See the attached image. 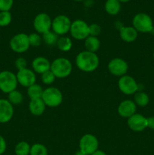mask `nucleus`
<instances>
[{
    "label": "nucleus",
    "mask_w": 154,
    "mask_h": 155,
    "mask_svg": "<svg viewBox=\"0 0 154 155\" xmlns=\"http://www.w3.org/2000/svg\"><path fill=\"white\" fill-rule=\"evenodd\" d=\"M42 99L46 106L55 107L61 104L63 101V95L57 88L49 87L43 91Z\"/></svg>",
    "instance_id": "obj_5"
},
{
    "label": "nucleus",
    "mask_w": 154,
    "mask_h": 155,
    "mask_svg": "<svg viewBox=\"0 0 154 155\" xmlns=\"http://www.w3.org/2000/svg\"><path fill=\"white\" fill-rule=\"evenodd\" d=\"M13 3L14 0H0V12H9Z\"/></svg>",
    "instance_id": "obj_32"
},
{
    "label": "nucleus",
    "mask_w": 154,
    "mask_h": 155,
    "mask_svg": "<svg viewBox=\"0 0 154 155\" xmlns=\"http://www.w3.org/2000/svg\"><path fill=\"white\" fill-rule=\"evenodd\" d=\"M147 120V127L154 130V117L146 118Z\"/></svg>",
    "instance_id": "obj_36"
},
{
    "label": "nucleus",
    "mask_w": 154,
    "mask_h": 155,
    "mask_svg": "<svg viewBox=\"0 0 154 155\" xmlns=\"http://www.w3.org/2000/svg\"><path fill=\"white\" fill-rule=\"evenodd\" d=\"M13 114V105L7 99H0V123L5 124L10 121Z\"/></svg>",
    "instance_id": "obj_15"
},
{
    "label": "nucleus",
    "mask_w": 154,
    "mask_h": 155,
    "mask_svg": "<svg viewBox=\"0 0 154 155\" xmlns=\"http://www.w3.org/2000/svg\"><path fill=\"white\" fill-rule=\"evenodd\" d=\"M72 66L71 62L65 58H59L55 59L51 64V72L57 78H65L72 72Z\"/></svg>",
    "instance_id": "obj_2"
},
{
    "label": "nucleus",
    "mask_w": 154,
    "mask_h": 155,
    "mask_svg": "<svg viewBox=\"0 0 154 155\" xmlns=\"http://www.w3.org/2000/svg\"><path fill=\"white\" fill-rule=\"evenodd\" d=\"M136 108L137 105L134 101L131 100H125L119 104L118 107V114L122 117L129 118L136 114Z\"/></svg>",
    "instance_id": "obj_16"
},
{
    "label": "nucleus",
    "mask_w": 154,
    "mask_h": 155,
    "mask_svg": "<svg viewBox=\"0 0 154 155\" xmlns=\"http://www.w3.org/2000/svg\"><path fill=\"white\" fill-rule=\"evenodd\" d=\"M43 89L40 85L33 84L28 87L27 89V94L30 99H34V98H42V94H43Z\"/></svg>",
    "instance_id": "obj_22"
},
{
    "label": "nucleus",
    "mask_w": 154,
    "mask_h": 155,
    "mask_svg": "<svg viewBox=\"0 0 154 155\" xmlns=\"http://www.w3.org/2000/svg\"><path fill=\"white\" fill-rule=\"evenodd\" d=\"M24 97L21 92H20L18 90H14L11 92L8 93V101L13 105H17V104H20L23 101Z\"/></svg>",
    "instance_id": "obj_27"
},
{
    "label": "nucleus",
    "mask_w": 154,
    "mask_h": 155,
    "mask_svg": "<svg viewBox=\"0 0 154 155\" xmlns=\"http://www.w3.org/2000/svg\"><path fill=\"white\" fill-rule=\"evenodd\" d=\"M15 67H16V68L18 71H21V70L27 68V61H26V59L22 57L18 58L15 61Z\"/></svg>",
    "instance_id": "obj_34"
},
{
    "label": "nucleus",
    "mask_w": 154,
    "mask_h": 155,
    "mask_svg": "<svg viewBox=\"0 0 154 155\" xmlns=\"http://www.w3.org/2000/svg\"><path fill=\"white\" fill-rule=\"evenodd\" d=\"M30 148L31 147L27 142H21L15 146L14 152L16 155H29Z\"/></svg>",
    "instance_id": "obj_26"
},
{
    "label": "nucleus",
    "mask_w": 154,
    "mask_h": 155,
    "mask_svg": "<svg viewBox=\"0 0 154 155\" xmlns=\"http://www.w3.org/2000/svg\"><path fill=\"white\" fill-rule=\"evenodd\" d=\"M18 82L17 77L14 73L9 71L0 72V90L4 93H10L16 90Z\"/></svg>",
    "instance_id": "obj_3"
},
{
    "label": "nucleus",
    "mask_w": 154,
    "mask_h": 155,
    "mask_svg": "<svg viewBox=\"0 0 154 155\" xmlns=\"http://www.w3.org/2000/svg\"><path fill=\"white\" fill-rule=\"evenodd\" d=\"M104 8L109 15H116L121 10V2L118 0H107Z\"/></svg>",
    "instance_id": "obj_20"
},
{
    "label": "nucleus",
    "mask_w": 154,
    "mask_h": 155,
    "mask_svg": "<svg viewBox=\"0 0 154 155\" xmlns=\"http://www.w3.org/2000/svg\"><path fill=\"white\" fill-rule=\"evenodd\" d=\"M55 76L54 75L52 72L50 71H46V72L43 73L42 74V83H45L46 85H50L51 83H54V81L55 80Z\"/></svg>",
    "instance_id": "obj_30"
},
{
    "label": "nucleus",
    "mask_w": 154,
    "mask_h": 155,
    "mask_svg": "<svg viewBox=\"0 0 154 155\" xmlns=\"http://www.w3.org/2000/svg\"><path fill=\"white\" fill-rule=\"evenodd\" d=\"M11 14L10 12H0V27H6L11 22Z\"/></svg>",
    "instance_id": "obj_29"
},
{
    "label": "nucleus",
    "mask_w": 154,
    "mask_h": 155,
    "mask_svg": "<svg viewBox=\"0 0 154 155\" xmlns=\"http://www.w3.org/2000/svg\"><path fill=\"white\" fill-rule=\"evenodd\" d=\"M51 18L46 13H40L37 15L33 21V26L36 31L40 34H44L46 32L49 31L51 28Z\"/></svg>",
    "instance_id": "obj_11"
},
{
    "label": "nucleus",
    "mask_w": 154,
    "mask_h": 155,
    "mask_svg": "<svg viewBox=\"0 0 154 155\" xmlns=\"http://www.w3.org/2000/svg\"><path fill=\"white\" fill-rule=\"evenodd\" d=\"M70 34L78 40L85 39L89 36V25L82 20H76L71 24Z\"/></svg>",
    "instance_id": "obj_7"
},
{
    "label": "nucleus",
    "mask_w": 154,
    "mask_h": 155,
    "mask_svg": "<svg viewBox=\"0 0 154 155\" xmlns=\"http://www.w3.org/2000/svg\"><path fill=\"white\" fill-rule=\"evenodd\" d=\"M91 155H107V154L104 151H101V150H97L96 151H95L93 154H91Z\"/></svg>",
    "instance_id": "obj_37"
},
{
    "label": "nucleus",
    "mask_w": 154,
    "mask_h": 155,
    "mask_svg": "<svg viewBox=\"0 0 154 155\" xmlns=\"http://www.w3.org/2000/svg\"><path fill=\"white\" fill-rule=\"evenodd\" d=\"M75 155H87V154H84V153H83V152H82V151H80V150H79V151H77V152L75 153Z\"/></svg>",
    "instance_id": "obj_38"
},
{
    "label": "nucleus",
    "mask_w": 154,
    "mask_h": 155,
    "mask_svg": "<svg viewBox=\"0 0 154 155\" xmlns=\"http://www.w3.org/2000/svg\"><path fill=\"white\" fill-rule=\"evenodd\" d=\"M29 40H30V44L32 46L38 47L42 43V39L39 33H31L29 35Z\"/></svg>",
    "instance_id": "obj_31"
},
{
    "label": "nucleus",
    "mask_w": 154,
    "mask_h": 155,
    "mask_svg": "<svg viewBox=\"0 0 154 155\" xmlns=\"http://www.w3.org/2000/svg\"><path fill=\"white\" fill-rule=\"evenodd\" d=\"M42 41L45 44H47L48 45H52L57 44V42L59 38L58 35L56 34L54 32L49 30V31L46 32L44 34H42Z\"/></svg>",
    "instance_id": "obj_25"
},
{
    "label": "nucleus",
    "mask_w": 154,
    "mask_h": 155,
    "mask_svg": "<svg viewBox=\"0 0 154 155\" xmlns=\"http://www.w3.org/2000/svg\"><path fill=\"white\" fill-rule=\"evenodd\" d=\"M71 24L72 23L67 16L60 15L54 18L51 24V29L58 36L64 35L69 31Z\"/></svg>",
    "instance_id": "obj_8"
},
{
    "label": "nucleus",
    "mask_w": 154,
    "mask_h": 155,
    "mask_svg": "<svg viewBox=\"0 0 154 155\" xmlns=\"http://www.w3.org/2000/svg\"><path fill=\"white\" fill-rule=\"evenodd\" d=\"M133 27L140 33H150L153 30V23L150 17L145 13H138L132 21Z\"/></svg>",
    "instance_id": "obj_4"
},
{
    "label": "nucleus",
    "mask_w": 154,
    "mask_h": 155,
    "mask_svg": "<svg viewBox=\"0 0 154 155\" xmlns=\"http://www.w3.org/2000/svg\"><path fill=\"white\" fill-rule=\"evenodd\" d=\"M119 90L125 95H132L138 90V84L131 76L124 75L120 77L118 82Z\"/></svg>",
    "instance_id": "obj_10"
},
{
    "label": "nucleus",
    "mask_w": 154,
    "mask_h": 155,
    "mask_svg": "<svg viewBox=\"0 0 154 155\" xmlns=\"http://www.w3.org/2000/svg\"><path fill=\"white\" fill-rule=\"evenodd\" d=\"M57 45L59 49L62 51H68L72 48V41L69 37L62 36L58 39L57 42Z\"/></svg>",
    "instance_id": "obj_24"
},
{
    "label": "nucleus",
    "mask_w": 154,
    "mask_h": 155,
    "mask_svg": "<svg viewBox=\"0 0 154 155\" xmlns=\"http://www.w3.org/2000/svg\"><path fill=\"white\" fill-rule=\"evenodd\" d=\"M118 1L120 2H128L130 0H118Z\"/></svg>",
    "instance_id": "obj_39"
},
{
    "label": "nucleus",
    "mask_w": 154,
    "mask_h": 155,
    "mask_svg": "<svg viewBox=\"0 0 154 155\" xmlns=\"http://www.w3.org/2000/svg\"><path fill=\"white\" fill-rule=\"evenodd\" d=\"M101 45V42L98 37L92 36H88L85 41V46L86 51H91V52L95 53L98 51Z\"/></svg>",
    "instance_id": "obj_21"
},
{
    "label": "nucleus",
    "mask_w": 154,
    "mask_h": 155,
    "mask_svg": "<svg viewBox=\"0 0 154 155\" xmlns=\"http://www.w3.org/2000/svg\"><path fill=\"white\" fill-rule=\"evenodd\" d=\"M98 148V139L94 135L86 134L79 141V150L84 154L91 155Z\"/></svg>",
    "instance_id": "obj_9"
},
{
    "label": "nucleus",
    "mask_w": 154,
    "mask_h": 155,
    "mask_svg": "<svg viewBox=\"0 0 154 155\" xmlns=\"http://www.w3.org/2000/svg\"><path fill=\"white\" fill-rule=\"evenodd\" d=\"M16 77L18 83L24 87L28 88L36 83V77L34 71L27 68L18 71Z\"/></svg>",
    "instance_id": "obj_13"
},
{
    "label": "nucleus",
    "mask_w": 154,
    "mask_h": 155,
    "mask_svg": "<svg viewBox=\"0 0 154 155\" xmlns=\"http://www.w3.org/2000/svg\"><path fill=\"white\" fill-rule=\"evenodd\" d=\"M128 68V64L125 62V61L119 58L112 59L108 64V70L110 74L117 77H122L125 75Z\"/></svg>",
    "instance_id": "obj_12"
},
{
    "label": "nucleus",
    "mask_w": 154,
    "mask_h": 155,
    "mask_svg": "<svg viewBox=\"0 0 154 155\" xmlns=\"http://www.w3.org/2000/svg\"><path fill=\"white\" fill-rule=\"evenodd\" d=\"M121 39L126 42H132L137 38V31L133 27H122L119 29Z\"/></svg>",
    "instance_id": "obj_19"
},
{
    "label": "nucleus",
    "mask_w": 154,
    "mask_h": 155,
    "mask_svg": "<svg viewBox=\"0 0 154 155\" xmlns=\"http://www.w3.org/2000/svg\"><path fill=\"white\" fill-rule=\"evenodd\" d=\"M75 64L81 71L84 72H92L98 68L99 58L95 53L85 50L79 53L75 58Z\"/></svg>",
    "instance_id": "obj_1"
},
{
    "label": "nucleus",
    "mask_w": 154,
    "mask_h": 155,
    "mask_svg": "<svg viewBox=\"0 0 154 155\" xmlns=\"http://www.w3.org/2000/svg\"><path fill=\"white\" fill-rule=\"evenodd\" d=\"M6 147H7V145H6L5 140L2 136H0V155L2 154L5 151Z\"/></svg>",
    "instance_id": "obj_35"
},
{
    "label": "nucleus",
    "mask_w": 154,
    "mask_h": 155,
    "mask_svg": "<svg viewBox=\"0 0 154 155\" xmlns=\"http://www.w3.org/2000/svg\"><path fill=\"white\" fill-rule=\"evenodd\" d=\"M128 126L134 132L143 131L147 127V120L140 114H134L128 118Z\"/></svg>",
    "instance_id": "obj_14"
},
{
    "label": "nucleus",
    "mask_w": 154,
    "mask_h": 155,
    "mask_svg": "<svg viewBox=\"0 0 154 155\" xmlns=\"http://www.w3.org/2000/svg\"><path fill=\"white\" fill-rule=\"evenodd\" d=\"M101 33V27L97 24H92L89 25V36L97 37Z\"/></svg>",
    "instance_id": "obj_33"
},
{
    "label": "nucleus",
    "mask_w": 154,
    "mask_h": 155,
    "mask_svg": "<svg viewBox=\"0 0 154 155\" xmlns=\"http://www.w3.org/2000/svg\"><path fill=\"white\" fill-rule=\"evenodd\" d=\"M30 46L29 35L18 33L14 35L10 40V47L14 52L23 53L29 49Z\"/></svg>",
    "instance_id": "obj_6"
},
{
    "label": "nucleus",
    "mask_w": 154,
    "mask_h": 155,
    "mask_svg": "<svg viewBox=\"0 0 154 155\" xmlns=\"http://www.w3.org/2000/svg\"><path fill=\"white\" fill-rule=\"evenodd\" d=\"M149 98L146 93L143 92H137L134 95V103L140 107H145L149 104Z\"/></svg>",
    "instance_id": "obj_23"
},
{
    "label": "nucleus",
    "mask_w": 154,
    "mask_h": 155,
    "mask_svg": "<svg viewBox=\"0 0 154 155\" xmlns=\"http://www.w3.org/2000/svg\"><path fill=\"white\" fill-rule=\"evenodd\" d=\"M32 67H33V71L37 74H42L46 71H50L51 68V64L49 61L44 57L36 58L32 62Z\"/></svg>",
    "instance_id": "obj_17"
},
{
    "label": "nucleus",
    "mask_w": 154,
    "mask_h": 155,
    "mask_svg": "<svg viewBox=\"0 0 154 155\" xmlns=\"http://www.w3.org/2000/svg\"><path fill=\"white\" fill-rule=\"evenodd\" d=\"M74 1H76V2H82V1H83V0H74Z\"/></svg>",
    "instance_id": "obj_40"
},
{
    "label": "nucleus",
    "mask_w": 154,
    "mask_h": 155,
    "mask_svg": "<svg viewBox=\"0 0 154 155\" xmlns=\"http://www.w3.org/2000/svg\"><path fill=\"white\" fill-rule=\"evenodd\" d=\"M152 57H153V59H154V52H153V54H152Z\"/></svg>",
    "instance_id": "obj_41"
},
{
    "label": "nucleus",
    "mask_w": 154,
    "mask_h": 155,
    "mask_svg": "<svg viewBox=\"0 0 154 155\" xmlns=\"http://www.w3.org/2000/svg\"><path fill=\"white\" fill-rule=\"evenodd\" d=\"M45 104L42 98H34L30 100L29 104V110L34 116H40L44 113L45 109Z\"/></svg>",
    "instance_id": "obj_18"
},
{
    "label": "nucleus",
    "mask_w": 154,
    "mask_h": 155,
    "mask_svg": "<svg viewBox=\"0 0 154 155\" xmlns=\"http://www.w3.org/2000/svg\"><path fill=\"white\" fill-rule=\"evenodd\" d=\"M30 155H48V149L42 144H34L30 148Z\"/></svg>",
    "instance_id": "obj_28"
}]
</instances>
